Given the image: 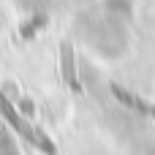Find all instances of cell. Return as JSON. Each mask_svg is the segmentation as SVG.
I'll return each instance as SVG.
<instances>
[{
	"label": "cell",
	"instance_id": "obj_1",
	"mask_svg": "<svg viewBox=\"0 0 155 155\" xmlns=\"http://www.w3.org/2000/svg\"><path fill=\"white\" fill-rule=\"evenodd\" d=\"M104 8H106V16L114 19V22H123L131 16L134 11V0H104Z\"/></svg>",
	"mask_w": 155,
	"mask_h": 155
},
{
	"label": "cell",
	"instance_id": "obj_2",
	"mask_svg": "<svg viewBox=\"0 0 155 155\" xmlns=\"http://www.w3.org/2000/svg\"><path fill=\"white\" fill-rule=\"evenodd\" d=\"M0 155H22L16 139H14V134H11V128L5 125L3 117H0Z\"/></svg>",
	"mask_w": 155,
	"mask_h": 155
},
{
	"label": "cell",
	"instance_id": "obj_3",
	"mask_svg": "<svg viewBox=\"0 0 155 155\" xmlns=\"http://www.w3.org/2000/svg\"><path fill=\"white\" fill-rule=\"evenodd\" d=\"M76 3H93V0H76Z\"/></svg>",
	"mask_w": 155,
	"mask_h": 155
}]
</instances>
